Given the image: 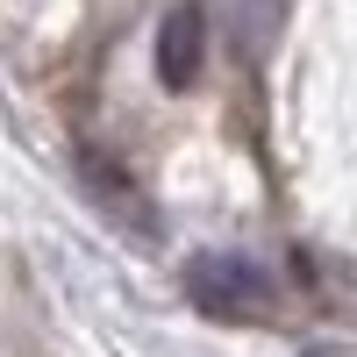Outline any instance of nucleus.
I'll return each mask as SVG.
<instances>
[{
  "instance_id": "2",
  "label": "nucleus",
  "mask_w": 357,
  "mask_h": 357,
  "mask_svg": "<svg viewBox=\"0 0 357 357\" xmlns=\"http://www.w3.org/2000/svg\"><path fill=\"white\" fill-rule=\"evenodd\" d=\"M79 178H86V193H93V207H100V215H114L129 236H143V243H158V236H165V222L151 215V200H143V193L129 186V178L114 172V165H100L93 151L79 158Z\"/></svg>"
},
{
  "instance_id": "1",
  "label": "nucleus",
  "mask_w": 357,
  "mask_h": 357,
  "mask_svg": "<svg viewBox=\"0 0 357 357\" xmlns=\"http://www.w3.org/2000/svg\"><path fill=\"white\" fill-rule=\"evenodd\" d=\"M186 293L207 314H250L272 301V272L243 250H200V257H186Z\"/></svg>"
},
{
  "instance_id": "4",
  "label": "nucleus",
  "mask_w": 357,
  "mask_h": 357,
  "mask_svg": "<svg viewBox=\"0 0 357 357\" xmlns=\"http://www.w3.org/2000/svg\"><path fill=\"white\" fill-rule=\"evenodd\" d=\"M307 357H336V350H307Z\"/></svg>"
},
{
  "instance_id": "3",
  "label": "nucleus",
  "mask_w": 357,
  "mask_h": 357,
  "mask_svg": "<svg viewBox=\"0 0 357 357\" xmlns=\"http://www.w3.org/2000/svg\"><path fill=\"white\" fill-rule=\"evenodd\" d=\"M200 57H207V15L186 0V8H172V15L158 22V79L178 93V86L200 79Z\"/></svg>"
}]
</instances>
